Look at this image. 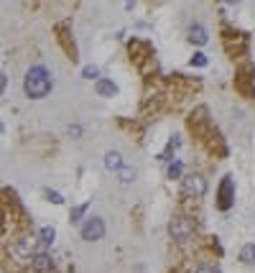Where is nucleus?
Here are the masks:
<instances>
[{"mask_svg": "<svg viewBox=\"0 0 255 273\" xmlns=\"http://www.w3.org/2000/svg\"><path fill=\"white\" fill-rule=\"evenodd\" d=\"M23 89L31 100H41L51 92V74L46 67H31L26 72V79H23Z\"/></svg>", "mask_w": 255, "mask_h": 273, "instance_id": "1", "label": "nucleus"}, {"mask_svg": "<svg viewBox=\"0 0 255 273\" xmlns=\"http://www.w3.org/2000/svg\"><path fill=\"white\" fill-rule=\"evenodd\" d=\"M0 133H3V123H0Z\"/></svg>", "mask_w": 255, "mask_h": 273, "instance_id": "19", "label": "nucleus"}, {"mask_svg": "<svg viewBox=\"0 0 255 273\" xmlns=\"http://www.w3.org/2000/svg\"><path fill=\"white\" fill-rule=\"evenodd\" d=\"M194 273H219V268L212 266V263H199L197 268H194Z\"/></svg>", "mask_w": 255, "mask_h": 273, "instance_id": "14", "label": "nucleus"}, {"mask_svg": "<svg viewBox=\"0 0 255 273\" xmlns=\"http://www.w3.org/2000/svg\"><path fill=\"white\" fill-rule=\"evenodd\" d=\"M207 31H204V26L202 23H194L191 28H189V41L191 43H197V46H202V43H207Z\"/></svg>", "mask_w": 255, "mask_h": 273, "instance_id": "7", "label": "nucleus"}, {"mask_svg": "<svg viewBox=\"0 0 255 273\" xmlns=\"http://www.w3.org/2000/svg\"><path fill=\"white\" fill-rule=\"evenodd\" d=\"M95 89H97L100 97H112V95H117V84L110 82V79H97Z\"/></svg>", "mask_w": 255, "mask_h": 273, "instance_id": "8", "label": "nucleus"}, {"mask_svg": "<svg viewBox=\"0 0 255 273\" xmlns=\"http://www.w3.org/2000/svg\"><path fill=\"white\" fill-rule=\"evenodd\" d=\"M82 77H84V79H97V77H100V69H97V67H84V69H82Z\"/></svg>", "mask_w": 255, "mask_h": 273, "instance_id": "15", "label": "nucleus"}, {"mask_svg": "<svg viewBox=\"0 0 255 273\" xmlns=\"http://www.w3.org/2000/svg\"><path fill=\"white\" fill-rule=\"evenodd\" d=\"M117 176H120V181H123V184H130V181L136 179V169H130V166H123V169L117 171Z\"/></svg>", "mask_w": 255, "mask_h": 273, "instance_id": "11", "label": "nucleus"}, {"mask_svg": "<svg viewBox=\"0 0 255 273\" xmlns=\"http://www.w3.org/2000/svg\"><path fill=\"white\" fill-rule=\"evenodd\" d=\"M191 67H207V56L199 51V54H194L191 56Z\"/></svg>", "mask_w": 255, "mask_h": 273, "instance_id": "18", "label": "nucleus"}, {"mask_svg": "<svg viewBox=\"0 0 255 273\" xmlns=\"http://www.w3.org/2000/svg\"><path fill=\"white\" fill-rule=\"evenodd\" d=\"M194 222L189 220V217H184V215H176V217H171V222H169V233H171V237L174 240H179V242H186L191 235H194Z\"/></svg>", "mask_w": 255, "mask_h": 273, "instance_id": "2", "label": "nucleus"}, {"mask_svg": "<svg viewBox=\"0 0 255 273\" xmlns=\"http://www.w3.org/2000/svg\"><path fill=\"white\" fill-rule=\"evenodd\" d=\"M232 199H235V184H232L230 176H224L222 184H219V192H217V207L219 209H230Z\"/></svg>", "mask_w": 255, "mask_h": 273, "instance_id": "5", "label": "nucleus"}, {"mask_svg": "<svg viewBox=\"0 0 255 273\" xmlns=\"http://www.w3.org/2000/svg\"><path fill=\"white\" fill-rule=\"evenodd\" d=\"M182 189H184L186 196H204V192H207V179H204L202 174H191V176L184 179Z\"/></svg>", "mask_w": 255, "mask_h": 273, "instance_id": "4", "label": "nucleus"}, {"mask_svg": "<svg viewBox=\"0 0 255 273\" xmlns=\"http://www.w3.org/2000/svg\"><path fill=\"white\" fill-rule=\"evenodd\" d=\"M43 194H46V199H49V202H54V204H62V202H64V196L59 194V192H51V189H46Z\"/></svg>", "mask_w": 255, "mask_h": 273, "instance_id": "16", "label": "nucleus"}, {"mask_svg": "<svg viewBox=\"0 0 255 273\" xmlns=\"http://www.w3.org/2000/svg\"><path fill=\"white\" fill-rule=\"evenodd\" d=\"M105 166H108L110 171H120L125 163H123V156H120L117 151H108V154H105Z\"/></svg>", "mask_w": 255, "mask_h": 273, "instance_id": "9", "label": "nucleus"}, {"mask_svg": "<svg viewBox=\"0 0 255 273\" xmlns=\"http://www.w3.org/2000/svg\"><path fill=\"white\" fill-rule=\"evenodd\" d=\"M31 268H34L36 273H46V271H51V268H54L51 255H49V253H34V255H31Z\"/></svg>", "mask_w": 255, "mask_h": 273, "instance_id": "6", "label": "nucleus"}, {"mask_svg": "<svg viewBox=\"0 0 255 273\" xmlns=\"http://www.w3.org/2000/svg\"><path fill=\"white\" fill-rule=\"evenodd\" d=\"M102 235H105V222H102L100 217H89V220H84V225H82V240L95 242V240H100Z\"/></svg>", "mask_w": 255, "mask_h": 273, "instance_id": "3", "label": "nucleus"}, {"mask_svg": "<svg viewBox=\"0 0 255 273\" xmlns=\"http://www.w3.org/2000/svg\"><path fill=\"white\" fill-rule=\"evenodd\" d=\"M240 261H243L245 266L255 263V242H245V245L240 248Z\"/></svg>", "mask_w": 255, "mask_h": 273, "instance_id": "10", "label": "nucleus"}, {"mask_svg": "<svg viewBox=\"0 0 255 273\" xmlns=\"http://www.w3.org/2000/svg\"><path fill=\"white\" fill-rule=\"evenodd\" d=\"M38 235H41V242H46V245H51V242H54V237H56V230H54V227H43V230H41Z\"/></svg>", "mask_w": 255, "mask_h": 273, "instance_id": "13", "label": "nucleus"}, {"mask_svg": "<svg viewBox=\"0 0 255 273\" xmlns=\"http://www.w3.org/2000/svg\"><path fill=\"white\" fill-rule=\"evenodd\" d=\"M182 169H184V166H182V161H174V163H169V171H166V176H169V179H179V176H182Z\"/></svg>", "mask_w": 255, "mask_h": 273, "instance_id": "12", "label": "nucleus"}, {"mask_svg": "<svg viewBox=\"0 0 255 273\" xmlns=\"http://www.w3.org/2000/svg\"><path fill=\"white\" fill-rule=\"evenodd\" d=\"M87 207H89V204H79V207H74V209H72V222H79V217L87 212Z\"/></svg>", "mask_w": 255, "mask_h": 273, "instance_id": "17", "label": "nucleus"}]
</instances>
